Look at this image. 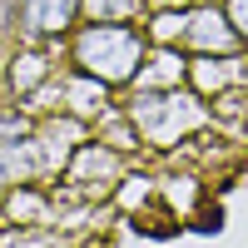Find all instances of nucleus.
<instances>
[{"instance_id":"obj_7","label":"nucleus","mask_w":248,"mask_h":248,"mask_svg":"<svg viewBox=\"0 0 248 248\" xmlns=\"http://www.w3.org/2000/svg\"><path fill=\"white\" fill-rule=\"evenodd\" d=\"M55 45L50 40H30V50H20L15 60H10V75H5V85H10V94L15 99H25L30 90H40L45 79H55Z\"/></svg>"},{"instance_id":"obj_9","label":"nucleus","mask_w":248,"mask_h":248,"mask_svg":"<svg viewBox=\"0 0 248 248\" xmlns=\"http://www.w3.org/2000/svg\"><path fill=\"white\" fill-rule=\"evenodd\" d=\"M179 79H189V65H184V55H174L169 45H159L144 55V65L134 75V90H174Z\"/></svg>"},{"instance_id":"obj_11","label":"nucleus","mask_w":248,"mask_h":248,"mask_svg":"<svg viewBox=\"0 0 248 248\" xmlns=\"http://www.w3.org/2000/svg\"><path fill=\"white\" fill-rule=\"evenodd\" d=\"M0 248H60V243H55V233L45 229V223H40V229H20L15 223V229L0 233Z\"/></svg>"},{"instance_id":"obj_8","label":"nucleus","mask_w":248,"mask_h":248,"mask_svg":"<svg viewBox=\"0 0 248 248\" xmlns=\"http://www.w3.org/2000/svg\"><path fill=\"white\" fill-rule=\"evenodd\" d=\"M189 85L199 94H223L229 85H248V70H238V60L233 55H199L194 65H189Z\"/></svg>"},{"instance_id":"obj_13","label":"nucleus","mask_w":248,"mask_h":248,"mask_svg":"<svg viewBox=\"0 0 248 248\" xmlns=\"http://www.w3.org/2000/svg\"><path fill=\"white\" fill-rule=\"evenodd\" d=\"M223 10H229V20H233V30H238V40L248 45V0H229V5H223Z\"/></svg>"},{"instance_id":"obj_5","label":"nucleus","mask_w":248,"mask_h":248,"mask_svg":"<svg viewBox=\"0 0 248 248\" xmlns=\"http://www.w3.org/2000/svg\"><path fill=\"white\" fill-rule=\"evenodd\" d=\"M184 45L199 55H233L243 40L233 30V20L223 5H194L189 10V30H184Z\"/></svg>"},{"instance_id":"obj_3","label":"nucleus","mask_w":248,"mask_h":248,"mask_svg":"<svg viewBox=\"0 0 248 248\" xmlns=\"http://www.w3.org/2000/svg\"><path fill=\"white\" fill-rule=\"evenodd\" d=\"M119 174H124V154L109 149L105 139H85L65 164V189L75 199H90V194H105Z\"/></svg>"},{"instance_id":"obj_6","label":"nucleus","mask_w":248,"mask_h":248,"mask_svg":"<svg viewBox=\"0 0 248 248\" xmlns=\"http://www.w3.org/2000/svg\"><path fill=\"white\" fill-rule=\"evenodd\" d=\"M105 99H109V85L105 79H94L85 70H70L60 75V109L75 114V119H99L105 114Z\"/></svg>"},{"instance_id":"obj_10","label":"nucleus","mask_w":248,"mask_h":248,"mask_svg":"<svg viewBox=\"0 0 248 248\" xmlns=\"http://www.w3.org/2000/svg\"><path fill=\"white\" fill-rule=\"evenodd\" d=\"M25 134H35V114H25L20 105L0 109V149H10V144H20Z\"/></svg>"},{"instance_id":"obj_2","label":"nucleus","mask_w":248,"mask_h":248,"mask_svg":"<svg viewBox=\"0 0 248 248\" xmlns=\"http://www.w3.org/2000/svg\"><path fill=\"white\" fill-rule=\"evenodd\" d=\"M199 99H203L199 90H134L124 109L149 144H179L189 129L209 124V109Z\"/></svg>"},{"instance_id":"obj_1","label":"nucleus","mask_w":248,"mask_h":248,"mask_svg":"<svg viewBox=\"0 0 248 248\" xmlns=\"http://www.w3.org/2000/svg\"><path fill=\"white\" fill-rule=\"evenodd\" d=\"M149 55V30L124 25V20H90V25L70 30V60L105 85H134V75Z\"/></svg>"},{"instance_id":"obj_12","label":"nucleus","mask_w":248,"mask_h":248,"mask_svg":"<svg viewBox=\"0 0 248 248\" xmlns=\"http://www.w3.org/2000/svg\"><path fill=\"white\" fill-rule=\"evenodd\" d=\"M144 0H85V15L90 20H134Z\"/></svg>"},{"instance_id":"obj_4","label":"nucleus","mask_w":248,"mask_h":248,"mask_svg":"<svg viewBox=\"0 0 248 248\" xmlns=\"http://www.w3.org/2000/svg\"><path fill=\"white\" fill-rule=\"evenodd\" d=\"M85 15V0H20L15 20L25 40H60L75 30V20Z\"/></svg>"}]
</instances>
